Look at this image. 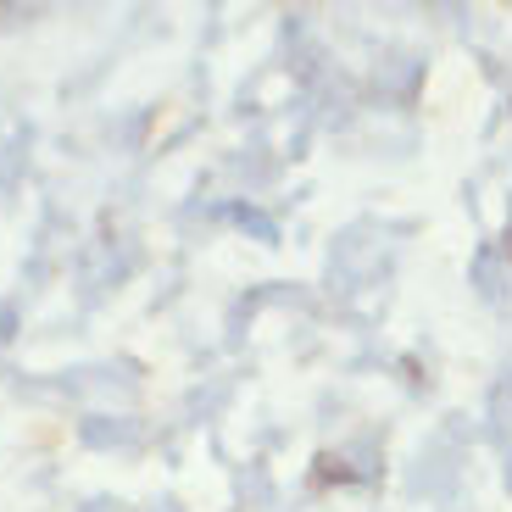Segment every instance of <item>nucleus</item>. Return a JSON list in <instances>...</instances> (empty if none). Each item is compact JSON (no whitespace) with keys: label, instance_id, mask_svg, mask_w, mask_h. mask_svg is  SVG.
Instances as JSON below:
<instances>
[]
</instances>
